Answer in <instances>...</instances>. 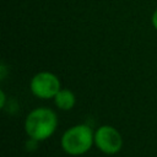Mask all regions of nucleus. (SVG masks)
I'll return each instance as SVG.
<instances>
[{"label":"nucleus","instance_id":"obj_2","mask_svg":"<svg viewBox=\"0 0 157 157\" xmlns=\"http://www.w3.org/2000/svg\"><path fill=\"white\" fill-rule=\"evenodd\" d=\"M94 141V135L88 125L80 124L67 129L61 136V147L69 155H82L87 152Z\"/></svg>","mask_w":157,"mask_h":157},{"label":"nucleus","instance_id":"obj_5","mask_svg":"<svg viewBox=\"0 0 157 157\" xmlns=\"http://www.w3.org/2000/svg\"><path fill=\"white\" fill-rule=\"evenodd\" d=\"M55 104L63 110H69L75 105V96L69 90H60L54 97Z\"/></svg>","mask_w":157,"mask_h":157},{"label":"nucleus","instance_id":"obj_1","mask_svg":"<svg viewBox=\"0 0 157 157\" xmlns=\"http://www.w3.org/2000/svg\"><path fill=\"white\" fill-rule=\"evenodd\" d=\"M56 125L58 118L52 109L37 108L27 115L25 121V130L31 139L42 141L53 135Z\"/></svg>","mask_w":157,"mask_h":157},{"label":"nucleus","instance_id":"obj_7","mask_svg":"<svg viewBox=\"0 0 157 157\" xmlns=\"http://www.w3.org/2000/svg\"><path fill=\"white\" fill-rule=\"evenodd\" d=\"M152 25H153V27L157 29V10L153 12V15H152Z\"/></svg>","mask_w":157,"mask_h":157},{"label":"nucleus","instance_id":"obj_4","mask_svg":"<svg viewBox=\"0 0 157 157\" xmlns=\"http://www.w3.org/2000/svg\"><path fill=\"white\" fill-rule=\"evenodd\" d=\"M94 144L102 152L114 155L120 151L123 139L117 129L109 125H103L98 128V130L94 134Z\"/></svg>","mask_w":157,"mask_h":157},{"label":"nucleus","instance_id":"obj_3","mask_svg":"<svg viewBox=\"0 0 157 157\" xmlns=\"http://www.w3.org/2000/svg\"><path fill=\"white\" fill-rule=\"evenodd\" d=\"M31 91L36 97L43 99L54 98L60 91V81L52 72H39L31 81Z\"/></svg>","mask_w":157,"mask_h":157},{"label":"nucleus","instance_id":"obj_6","mask_svg":"<svg viewBox=\"0 0 157 157\" xmlns=\"http://www.w3.org/2000/svg\"><path fill=\"white\" fill-rule=\"evenodd\" d=\"M5 98H6V97H5V92L1 90V91H0V107H1V108L5 105Z\"/></svg>","mask_w":157,"mask_h":157}]
</instances>
